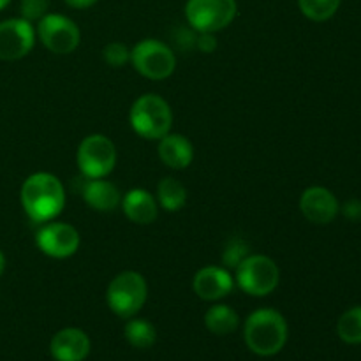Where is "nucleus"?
I'll list each match as a JSON object with an SVG mask.
<instances>
[{
  "label": "nucleus",
  "mask_w": 361,
  "mask_h": 361,
  "mask_svg": "<svg viewBox=\"0 0 361 361\" xmlns=\"http://www.w3.org/2000/svg\"><path fill=\"white\" fill-rule=\"evenodd\" d=\"M21 207L35 224L55 221L66 207V189L59 176L39 171L28 176L20 190Z\"/></svg>",
  "instance_id": "1"
},
{
  "label": "nucleus",
  "mask_w": 361,
  "mask_h": 361,
  "mask_svg": "<svg viewBox=\"0 0 361 361\" xmlns=\"http://www.w3.org/2000/svg\"><path fill=\"white\" fill-rule=\"evenodd\" d=\"M235 284L250 296H268L281 282V270L271 257L264 254H249L238 267Z\"/></svg>",
  "instance_id": "5"
},
{
  "label": "nucleus",
  "mask_w": 361,
  "mask_h": 361,
  "mask_svg": "<svg viewBox=\"0 0 361 361\" xmlns=\"http://www.w3.org/2000/svg\"><path fill=\"white\" fill-rule=\"evenodd\" d=\"M81 185V196L85 203L95 212H113L122 203L118 187L104 178H85Z\"/></svg>",
  "instance_id": "15"
},
{
  "label": "nucleus",
  "mask_w": 361,
  "mask_h": 361,
  "mask_svg": "<svg viewBox=\"0 0 361 361\" xmlns=\"http://www.w3.org/2000/svg\"><path fill=\"white\" fill-rule=\"evenodd\" d=\"M148 296V284L145 277L137 271L126 270L116 275L108 286L106 291V302L122 319H130L143 309Z\"/></svg>",
  "instance_id": "4"
},
{
  "label": "nucleus",
  "mask_w": 361,
  "mask_h": 361,
  "mask_svg": "<svg viewBox=\"0 0 361 361\" xmlns=\"http://www.w3.org/2000/svg\"><path fill=\"white\" fill-rule=\"evenodd\" d=\"M35 34L39 41L51 53L56 55H69L80 46L81 32L80 27L71 18L63 14L48 13L37 21Z\"/></svg>",
  "instance_id": "9"
},
{
  "label": "nucleus",
  "mask_w": 361,
  "mask_h": 361,
  "mask_svg": "<svg viewBox=\"0 0 361 361\" xmlns=\"http://www.w3.org/2000/svg\"><path fill=\"white\" fill-rule=\"evenodd\" d=\"M122 210L130 222L140 226H148L157 219V200L147 189H130L122 197Z\"/></svg>",
  "instance_id": "16"
},
{
  "label": "nucleus",
  "mask_w": 361,
  "mask_h": 361,
  "mask_svg": "<svg viewBox=\"0 0 361 361\" xmlns=\"http://www.w3.org/2000/svg\"><path fill=\"white\" fill-rule=\"evenodd\" d=\"M249 256V245L242 238H231L222 250V261L228 268H236Z\"/></svg>",
  "instance_id": "23"
},
{
  "label": "nucleus",
  "mask_w": 361,
  "mask_h": 361,
  "mask_svg": "<svg viewBox=\"0 0 361 361\" xmlns=\"http://www.w3.org/2000/svg\"><path fill=\"white\" fill-rule=\"evenodd\" d=\"M157 152L161 161L171 169H185L194 161V147L183 134H166L159 140Z\"/></svg>",
  "instance_id": "17"
},
{
  "label": "nucleus",
  "mask_w": 361,
  "mask_h": 361,
  "mask_svg": "<svg viewBox=\"0 0 361 361\" xmlns=\"http://www.w3.org/2000/svg\"><path fill=\"white\" fill-rule=\"evenodd\" d=\"M157 201L166 212H178L187 203V189L180 180L166 176L157 185Z\"/></svg>",
  "instance_id": "19"
},
{
  "label": "nucleus",
  "mask_w": 361,
  "mask_h": 361,
  "mask_svg": "<svg viewBox=\"0 0 361 361\" xmlns=\"http://www.w3.org/2000/svg\"><path fill=\"white\" fill-rule=\"evenodd\" d=\"M49 353L56 361H83L90 355V338L80 328H63L53 335Z\"/></svg>",
  "instance_id": "14"
},
{
  "label": "nucleus",
  "mask_w": 361,
  "mask_h": 361,
  "mask_svg": "<svg viewBox=\"0 0 361 361\" xmlns=\"http://www.w3.org/2000/svg\"><path fill=\"white\" fill-rule=\"evenodd\" d=\"M235 288V277L222 267H204L194 275L192 289L204 302L226 298Z\"/></svg>",
  "instance_id": "13"
},
{
  "label": "nucleus",
  "mask_w": 361,
  "mask_h": 361,
  "mask_svg": "<svg viewBox=\"0 0 361 361\" xmlns=\"http://www.w3.org/2000/svg\"><path fill=\"white\" fill-rule=\"evenodd\" d=\"M4 271H6V256H4V252L0 250V277L4 275Z\"/></svg>",
  "instance_id": "29"
},
{
  "label": "nucleus",
  "mask_w": 361,
  "mask_h": 361,
  "mask_svg": "<svg viewBox=\"0 0 361 361\" xmlns=\"http://www.w3.org/2000/svg\"><path fill=\"white\" fill-rule=\"evenodd\" d=\"M240 317L236 314L235 309H231L229 305H217L210 307V309L204 312V326L208 331H212L214 335H229L238 328Z\"/></svg>",
  "instance_id": "18"
},
{
  "label": "nucleus",
  "mask_w": 361,
  "mask_h": 361,
  "mask_svg": "<svg viewBox=\"0 0 361 361\" xmlns=\"http://www.w3.org/2000/svg\"><path fill=\"white\" fill-rule=\"evenodd\" d=\"M102 59H104L108 66L118 69V67L130 62V49L123 42H109L102 49Z\"/></svg>",
  "instance_id": "24"
},
{
  "label": "nucleus",
  "mask_w": 361,
  "mask_h": 361,
  "mask_svg": "<svg viewBox=\"0 0 361 361\" xmlns=\"http://www.w3.org/2000/svg\"><path fill=\"white\" fill-rule=\"evenodd\" d=\"M130 63L141 76L161 81L175 73L176 56L166 42L143 39L130 49Z\"/></svg>",
  "instance_id": "6"
},
{
  "label": "nucleus",
  "mask_w": 361,
  "mask_h": 361,
  "mask_svg": "<svg viewBox=\"0 0 361 361\" xmlns=\"http://www.w3.org/2000/svg\"><path fill=\"white\" fill-rule=\"evenodd\" d=\"M63 2L73 9H88V7L95 6L99 0H63Z\"/></svg>",
  "instance_id": "28"
},
{
  "label": "nucleus",
  "mask_w": 361,
  "mask_h": 361,
  "mask_svg": "<svg viewBox=\"0 0 361 361\" xmlns=\"http://www.w3.org/2000/svg\"><path fill=\"white\" fill-rule=\"evenodd\" d=\"M123 335H126V341L136 349H148L157 341V331H155L154 324L148 323L147 319H140V317H130L127 321Z\"/></svg>",
  "instance_id": "20"
},
{
  "label": "nucleus",
  "mask_w": 361,
  "mask_h": 361,
  "mask_svg": "<svg viewBox=\"0 0 361 361\" xmlns=\"http://www.w3.org/2000/svg\"><path fill=\"white\" fill-rule=\"evenodd\" d=\"M9 4H11V0H0V11L6 9V7L9 6Z\"/></svg>",
  "instance_id": "30"
},
{
  "label": "nucleus",
  "mask_w": 361,
  "mask_h": 361,
  "mask_svg": "<svg viewBox=\"0 0 361 361\" xmlns=\"http://www.w3.org/2000/svg\"><path fill=\"white\" fill-rule=\"evenodd\" d=\"M288 323L275 309H257L245 319L243 338L254 355L274 356L288 342Z\"/></svg>",
  "instance_id": "2"
},
{
  "label": "nucleus",
  "mask_w": 361,
  "mask_h": 361,
  "mask_svg": "<svg viewBox=\"0 0 361 361\" xmlns=\"http://www.w3.org/2000/svg\"><path fill=\"white\" fill-rule=\"evenodd\" d=\"M219 42L215 34H208V32H197L196 37V48L200 49L201 53H214L217 49Z\"/></svg>",
  "instance_id": "26"
},
{
  "label": "nucleus",
  "mask_w": 361,
  "mask_h": 361,
  "mask_svg": "<svg viewBox=\"0 0 361 361\" xmlns=\"http://www.w3.org/2000/svg\"><path fill=\"white\" fill-rule=\"evenodd\" d=\"M35 28L23 18L0 21V60H20L32 51L35 44Z\"/></svg>",
  "instance_id": "11"
},
{
  "label": "nucleus",
  "mask_w": 361,
  "mask_h": 361,
  "mask_svg": "<svg viewBox=\"0 0 361 361\" xmlns=\"http://www.w3.org/2000/svg\"><path fill=\"white\" fill-rule=\"evenodd\" d=\"M81 236L73 224L49 221L35 233V245L44 256L53 259H66L74 256L80 249Z\"/></svg>",
  "instance_id": "10"
},
{
  "label": "nucleus",
  "mask_w": 361,
  "mask_h": 361,
  "mask_svg": "<svg viewBox=\"0 0 361 361\" xmlns=\"http://www.w3.org/2000/svg\"><path fill=\"white\" fill-rule=\"evenodd\" d=\"M49 0H21L20 2V13L21 18L30 23L41 20L44 14H48Z\"/></svg>",
  "instance_id": "25"
},
{
  "label": "nucleus",
  "mask_w": 361,
  "mask_h": 361,
  "mask_svg": "<svg viewBox=\"0 0 361 361\" xmlns=\"http://www.w3.org/2000/svg\"><path fill=\"white\" fill-rule=\"evenodd\" d=\"M129 122L137 136L159 141L171 130V106L161 95L143 94L130 106Z\"/></svg>",
  "instance_id": "3"
},
{
  "label": "nucleus",
  "mask_w": 361,
  "mask_h": 361,
  "mask_svg": "<svg viewBox=\"0 0 361 361\" xmlns=\"http://www.w3.org/2000/svg\"><path fill=\"white\" fill-rule=\"evenodd\" d=\"M238 14L236 0H187L185 18L196 32L215 34L233 23Z\"/></svg>",
  "instance_id": "7"
},
{
  "label": "nucleus",
  "mask_w": 361,
  "mask_h": 361,
  "mask_svg": "<svg viewBox=\"0 0 361 361\" xmlns=\"http://www.w3.org/2000/svg\"><path fill=\"white\" fill-rule=\"evenodd\" d=\"M76 164L85 178H106L115 169V143L104 134H90L80 143Z\"/></svg>",
  "instance_id": "8"
},
{
  "label": "nucleus",
  "mask_w": 361,
  "mask_h": 361,
  "mask_svg": "<svg viewBox=\"0 0 361 361\" xmlns=\"http://www.w3.org/2000/svg\"><path fill=\"white\" fill-rule=\"evenodd\" d=\"M342 0H298L300 11L305 18L312 21H326L341 7Z\"/></svg>",
  "instance_id": "22"
},
{
  "label": "nucleus",
  "mask_w": 361,
  "mask_h": 361,
  "mask_svg": "<svg viewBox=\"0 0 361 361\" xmlns=\"http://www.w3.org/2000/svg\"><path fill=\"white\" fill-rule=\"evenodd\" d=\"M337 334L345 344H361V305L342 314L337 323Z\"/></svg>",
  "instance_id": "21"
},
{
  "label": "nucleus",
  "mask_w": 361,
  "mask_h": 361,
  "mask_svg": "<svg viewBox=\"0 0 361 361\" xmlns=\"http://www.w3.org/2000/svg\"><path fill=\"white\" fill-rule=\"evenodd\" d=\"M300 210L303 217L312 224H330L341 212V204L335 194L326 187L314 185L303 190L300 197Z\"/></svg>",
  "instance_id": "12"
},
{
  "label": "nucleus",
  "mask_w": 361,
  "mask_h": 361,
  "mask_svg": "<svg viewBox=\"0 0 361 361\" xmlns=\"http://www.w3.org/2000/svg\"><path fill=\"white\" fill-rule=\"evenodd\" d=\"M342 214L348 221L361 222V201L360 200H349L342 204Z\"/></svg>",
  "instance_id": "27"
}]
</instances>
